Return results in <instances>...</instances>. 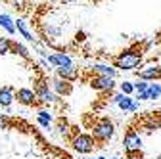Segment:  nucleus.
<instances>
[{"instance_id": "nucleus-1", "label": "nucleus", "mask_w": 161, "mask_h": 159, "mask_svg": "<svg viewBox=\"0 0 161 159\" xmlns=\"http://www.w3.org/2000/svg\"><path fill=\"white\" fill-rule=\"evenodd\" d=\"M152 46L150 41H138L134 44H130L129 48H125L119 56L111 58V65L123 71H130L134 67H138V63L144 59V54L148 52V48Z\"/></svg>"}, {"instance_id": "nucleus-2", "label": "nucleus", "mask_w": 161, "mask_h": 159, "mask_svg": "<svg viewBox=\"0 0 161 159\" xmlns=\"http://www.w3.org/2000/svg\"><path fill=\"white\" fill-rule=\"evenodd\" d=\"M85 127L90 130L92 138L96 140V148L104 146L115 134V125L109 121V117H94V113L85 115Z\"/></svg>"}, {"instance_id": "nucleus-3", "label": "nucleus", "mask_w": 161, "mask_h": 159, "mask_svg": "<svg viewBox=\"0 0 161 159\" xmlns=\"http://www.w3.org/2000/svg\"><path fill=\"white\" fill-rule=\"evenodd\" d=\"M80 79H83L85 83H88V85H90L94 90H98V92H111V90H113V86H115L113 77L94 75V73H90L88 69L80 71Z\"/></svg>"}, {"instance_id": "nucleus-4", "label": "nucleus", "mask_w": 161, "mask_h": 159, "mask_svg": "<svg viewBox=\"0 0 161 159\" xmlns=\"http://www.w3.org/2000/svg\"><path fill=\"white\" fill-rule=\"evenodd\" d=\"M71 148L79 153H90L96 148V140L92 138V134H83V132H77L71 138Z\"/></svg>"}, {"instance_id": "nucleus-5", "label": "nucleus", "mask_w": 161, "mask_h": 159, "mask_svg": "<svg viewBox=\"0 0 161 159\" xmlns=\"http://www.w3.org/2000/svg\"><path fill=\"white\" fill-rule=\"evenodd\" d=\"M35 92H36V96H38V100L42 102L44 106L46 104H54L56 102V96L48 90V83H46V77L42 75V73H38L36 75V79H35V88H33Z\"/></svg>"}, {"instance_id": "nucleus-6", "label": "nucleus", "mask_w": 161, "mask_h": 159, "mask_svg": "<svg viewBox=\"0 0 161 159\" xmlns=\"http://www.w3.org/2000/svg\"><path fill=\"white\" fill-rule=\"evenodd\" d=\"M15 100H17L19 104L27 106V107H36V109H40V107L44 106L42 102L38 100L36 92L31 90V88H19V90H15Z\"/></svg>"}, {"instance_id": "nucleus-7", "label": "nucleus", "mask_w": 161, "mask_h": 159, "mask_svg": "<svg viewBox=\"0 0 161 159\" xmlns=\"http://www.w3.org/2000/svg\"><path fill=\"white\" fill-rule=\"evenodd\" d=\"M123 144H125L127 153H132V151H140V150H142V140H140V134L136 132V129H134L132 125H129V129H127V132H125Z\"/></svg>"}, {"instance_id": "nucleus-8", "label": "nucleus", "mask_w": 161, "mask_h": 159, "mask_svg": "<svg viewBox=\"0 0 161 159\" xmlns=\"http://www.w3.org/2000/svg\"><path fill=\"white\" fill-rule=\"evenodd\" d=\"M134 75L140 81H161V65H150L144 69L134 71Z\"/></svg>"}, {"instance_id": "nucleus-9", "label": "nucleus", "mask_w": 161, "mask_h": 159, "mask_svg": "<svg viewBox=\"0 0 161 159\" xmlns=\"http://www.w3.org/2000/svg\"><path fill=\"white\" fill-rule=\"evenodd\" d=\"M56 75L59 79H65V81H77V79H80V71L79 67H56Z\"/></svg>"}, {"instance_id": "nucleus-10", "label": "nucleus", "mask_w": 161, "mask_h": 159, "mask_svg": "<svg viewBox=\"0 0 161 159\" xmlns=\"http://www.w3.org/2000/svg\"><path fill=\"white\" fill-rule=\"evenodd\" d=\"M113 102L123 109V111H136L138 109V102H132L130 96L121 94V96H113Z\"/></svg>"}, {"instance_id": "nucleus-11", "label": "nucleus", "mask_w": 161, "mask_h": 159, "mask_svg": "<svg viewBox=\"0 0 161 159\" xmlns=\"http://www.w3.org/2000/svg\"><path fill=\"white\" fill-rule=\"evenodd\" d=\"M14 100H15V90L12 86H2V88H0V106H2V107H10Z\"/></svg>"}, {"instance_id": "nucleus-12", "label": "nucleus", "mask_w": 161, "mask_h": 159, "mask_svg": "<svg viewBox=\"0 0 161 159\" xmlns=\"http://www.w3.org/2000/svg\"><path fill=\"white\" fill-rule=\"evenodd\" d=\"M54 88H56L58 94H62V96H69V94L73 92V85H71V81H65V79H59V77L54 81Z\"/></svg>"}, {"instance_id": "nucleus-13", "label": "nucleus", "mask_w": 161, "mask_h": 159, "mask_svg": "<svg viewBox=\"0 0 161 159\" xmlns=\"http://www.w3.org/2000/svg\"><path fill=\"white\" fill-rule=\"evenodd\" d=\"M48 62L54 63L56 67H69L71 65V58L62 52V54H52V56H48Z\"/></svg>"}, {"instance_id": "nucleus-14", "label": "nucleus", "mask_w": 161, "mask_h": 159, "mask_svg": "<svg viewBox=\"0 0 161 159\" xmlns=\"http://www.w3.org/2000/svg\"><path fill=\"white\" fill-rule=\"evenodd\" d=\"M88 71L94 75H102V77H115L117 75L115 67H109V65H92V67H88Z\"/></svg>"}, {"instance_id": "nucleus-15", "label": "nucleus", "mask_w": 161, "mask_h": 159, "mask_svg": "<svg viewBox=\"0 0 161 159\" xmlns=\"http://www.w3.org/2000/svg\"><path fill=\"white\" fill-rule=\"evenodd\" d=\"M12 54H15V56H21L27 63H31V67L35 65V62H33V58L29 56V52H27V48L23 46V44H19V42H15L14 41V48H12Z\"/></svg>"}, {"instance_id": "nucleus-16", "label": "nucleus", "mask_w": 161, "mask_h": 159, "mask_svg": "<svg viewBox=\"0 0 161 159\" xmlns=\"http://www.w3.org/2000/svg\"><path fill=\"white\" fill-rule=\"evenodd\" d=\"M0 27H4L10 35H14V33H15V25H14L12 17H10L8 14H0Z\"/></svg>"}, {"instance_id": "nucleus-17", "label": "nucleus", "mask_w": 161, "mask_h": 159, "mask_svg": "<svg viewBox=\"0 0 161 159\" xmlns=\"http://www.w3.org/2000/svg\"><path fill=\"white\" fill-rule=\"evenodd\" d=\"M15 27H17V31H19V33H21V36H25L27 41L35 42V36H33V33L27 29V25H25V21H23V19H17V21H15Z\"/></svg>"}, {"instance_id": "nucleus-18", "label": "nucleus", "mask_w": 161, "mask_h": 159, "mask_svg": "<svg viewBox=\"0 0 161 159\" xmlns=\"http://www.w3.org/2000/svg\"><path fill=\"white\" fill-rule=\"evenodd\" d=\"M12 48H14V41L12 38H6V36H2L0 38V54H12Z\"/></svg>"}, {"instance_id": "nucleus-19", "label": "nucleus", "mask_w": 161, "mask_h": 159, "mask_svg": "<svg viewBox=\"0 0 161 159\" xmlns=\"http://www.w3.org/2000/svg\"><path fill=\"white\" fill-rule=\"evenodd\" d=\"M50 121H52V115H50L48 111H44V109H38V123L42 125L44 129H48Z\"/></svg>"}, {"instance_id": "nucleus-20", "label": "nucleus", "mask_w": 161, "mask_h": 159, "mask_svg": "<svg viewBox=\"0 0 161 159\" xmlns=\"http://www.w3.org/2000/svg\"><path fill=\"white\" fill-rule=\"evenodd\" d=\"M148 94H150V100H155V98L161 96V86L157 83H152L150 88H148Z\"/></svg>"}, {"instance_id": "nucleus-21", "label": "nucleus", "mask_w": 161, "mask_h": 159, "mask_svg": "<svg viewBox=\"0 0 161 159\" xmlns=\"http://www.w3.org/2000/svg\"><path fill=\"white\" fill-rule=\"evenodd\" d=\"M121 90H123V94H127V96H129V94H132L136 88H134V85H132V83L125 81V83H121Z\"/></svg>"}, {"instance_id": "nucleus-22", "label": "nucleus", "mask_w": 161, "mask_h": 159, "mask_svg": "<svg viewBox=\"0 0 161 159\" xmlns=\"http://www.w3.org/2000/svg\"><path fill=\"white\" fill-rule=\"evenodd\" d=\"M134 88H136V92H138V94H142V92H148L150 85H148V83H144V81H140V83H136V85H134Z\"/></svg>"}, {"instance_id": "nucleus-23", "label": "nucleus", "mask_w": 161, "mask_h": 159, "mask_svg": "<svg viewBox=\"0 0 161 159\" xmlns=\"http://www.w3.org/2000/svg\"><path fill=\"white\" fill-rule=\"evenodd\" d=\"M4 2H6V4H14V6L17 8V4H15V0H4Z\"/></svg>"}, {"instance_id": "nucleus-24", "label": "nucleus", "mask_w": 161, "mask_h": 159, "mask_svg": "<svg viewBox=\"0 0 161 159\" xmlns=\"http://www.w3.org/2000/svg\"><path fill=\"white\" fill-rule=\"evenodd\" d=\"M62 4H71V2H75V0H59Z\"/></svg>"}, {"instance_id": "nucleus-25", "label": "nucleus", "mask_w": 161, "mask_h": 159, "mask_svg": "<svg viewBox=\"0 0 161 159\" xmlns=\"http://www.w3.org/2000/svg\"><path fill=\"white\" fill-rule=\"evenodd\" d=\"M100 159H104V157H100Z\"/></svg>"}, {"instance_id": "nucleus-26", "label": "nucleus", "mask_w": 161, "mask_h": 159, "mask_svg": "<svg viewBox=\"0 0 161 159\" xmlns=\"http://www.w3.org/2000/svg\"><path fill=\"white\" fill-rule=\"evenodd\" d=\"M0 107H2V106H0Z\"/></svg>"}]
</instances>
